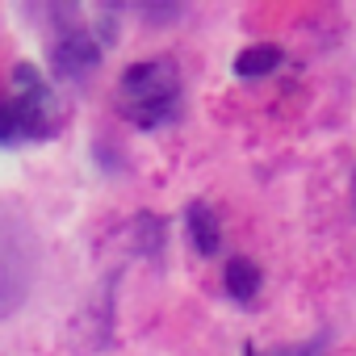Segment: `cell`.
<instances>
[{
    "mask_svg": "<svg viewBox=\"0 0 356 356\" xmlns=\"http://www.w3.org/2000/svg\"><path fill=\"white\" fill-rule=\"evenodd\" d=\"M243 356H327V335H314L306 343H281V348H243Z\"/></svg>",
    "mask_w": 356,
    "mask_h": 356,
    "instance_id": "obj_8",
    "label": "cell"
},
{
    "mask_svg": "<svg viewBox=\"0 0 356 356\" xmlns=\"http://www.w3.org/2000/svg\"><path fill=\"white\" fill-rule=\"evenodd\" d=\"M118 109L143 126V130H159L181 113V72L172 59H143L130 63L118 80Z\"/></svg>",
    "mask_w": 356,
    "mask_h": 356,
    "instance_id": "obj_1",
    "label": "cell"
},
{
    "mask_svg": "<svg viewBox=\"0 0 356 356\" xmlns=\"http://www.w3.org/2000/svg\"><path fill=\"white\" fill-rule=\"evenodd\" d=\"M51 63H55V76L63 80H84L97 63H101V42L92 30H63L55 42H51Z\"/></svg>",
    "mask_w": 356,
    "mask_h": 356,
    "instance_id": "obj_4",
    "label": "cell"
},
{
    "mask_svg": "<svg viewBox=\"0 0 356 356\" xmlns=\"http://www.w3.org/2000/svg\"><path fill=\"white\" fill-rule=\"evenodd\" d=\"M30 239L17 222L0 218V318L22 306L30 289Z\"/></svg>",
    "mask_w": 356,
    "mask_h": 356,
    "instance_id": "obj_3",
    "label": "cell"
},
{
    "mask_svg": "<svg viewBox=\"0 0 356 356\" xmlns=\"http://www.w3.org/2000/svg\"><path fill=\"white\" fill-rule=\"evenodd\" d=\"M17 92L9 101H0V147H17V143H38L55 134V92L38 76L34 63L13 67Z\"/></svg>",
    "mask_w": 356,
    "mask_h": 356,
    "instance_id": "obj_2",
    "label": "cell"
},
{
    "mask_svg": "<svg viewBox=\"0 0 356 356\" xmlns=\"http://www.w3.org/2000/svg\"><path fill=\"white\" fill-rule=\"evenodd\" d=\"M185 227H189V239L202 256H218L222 248V227L214 218V210L206 202H189V214H185Z\"/></svg>",
    "mask_w": 356,
    "mask_h": 356,
    "instance_id": "obj_5",
    "label": "cell"
},
{
    "mask_svg": "<svg viewBox=\"0 0 356 356\" xmlns=\"http://www.w3.org/2000/svg\"><path fill=\"white\" fill-rule=\"evenodd\" d=\"M281 63H285L281 47H268V42H260V47H248V51L235 59V76H243V80H256V76H268V72H277Z\"/></svg>",
    "mask_w": 356,
    "mask_h": 356,
    "instance_id": "obj_6",
    "label": "cell"
},
{
    "mask_svg": "<svg viewBox=\"0 0 356 356\" xmlns=\"http://www.w3.org/2000/svg\"><path fill=\"white\" fill-rule=\"evenodd\" d=\"M222 281H227V293H231L235 302H252L256 289H260V268H256L252 260L235 256V260L222 268Z\"/></svg>",
    "mask_w": 356,
    "mask_h": 356,
    "instance_id": "obj_7",
    "label": "cell"
}]
</instances>
